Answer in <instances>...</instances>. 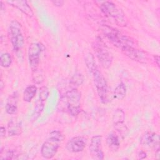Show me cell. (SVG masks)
Returning <instances> with one entry per match:
<instances>
[{
    "instance_id": "cell-1",
    "label": "cell",
    "mask_w": 160,
    "mask_h": 160,
    "mask_svg": "<svg viewBox=\"0 0 160 160\" xmlns=\"http://www.w3.org/2000/svg\"><path fill=\"white\" fill-rule=\"evenodd\" d=\"M100 29L109 42L121 51L134 45V42L131 38L122 34L118 29L114 28L106 24H102Z\"/></svg>"
},
{
    "instance_id": "cell-2",
    "label": "cell",
    "mask_w": 160,
    "mask_h": 160,
    "mask_svg": "<svg viewBox=\"0 0 160 160\" xmlns=\"http://www.w3.org/2000/svg\"><path fill=\"white\" fill-rule=\"evenodd\" d=\"M64 136L59 131H52L41 148V156L45 159H52L57 153Z\"/></svg>"
},
{
    "instance_id": "cell-3",
    "label": "cell",
    "mask_w": 160,
    "mask_h": 160,
    "mask_svg": "<svg viewBox=\"0 0 160 160\" xmlns=\"http://www.w3.org/2000/svg\"><path fill=\"white\" fill-rule=\"evenodd\" d=\"M102 12L107 17L112 19L119 26L125 27L128 24V19L121 8L111 1H104L100 4Z\"/></svg>"
},
{
    "instance_id": "cell-4",
    "label": "cell",
    "mask_w": 160,
    "mask_h": 160,
    "mask_svg": "<svg viewBox=\"0 0 160 160\" xmlns=\"http://www.w3.org/2000/svg\"><path fill=\"white\" fill-rule=\"evenodd\" d=\"M92 48L101 66L104 69L109 68L112 64L113 57L104 41L98 38L92 44Z\"/></svg>"
},
{
    "instance_id": "cell-5",
    "label": "cell",
    "mask_w": 160,
    "mask_h": 160,
    "mask_svg": "<svg viewBox=\"0 0 160 160\" xmlns=\"http://www.w3.org/2000/svg\"><path fill=\"white\" fill-rule=\"evenodd\" d=\"M8 33L13 49L16 52L20 51L24 44V38L21 24L17 20H12L10 22Z\"/></svg>"
},
{
    "instance_id": "cell-6",
    "label": "cell",
    "mask_w": 160,
    "mask_h": 160,
    "mask_svg": "<svg viewBox=\"0 0 160 160\" xmlns=\"http://www.w3.org/2000/svg\"><path fill=\"white\" fill-rule=\"evenodd\" d=\"M94 83L96 86L100 101L103 104L109 102V96L107 81L102 72L97 69L92 73Z\"/></svg>"
},
{
    "instance_id": "cell-7",
    "label": "cell",
    "mask_w": 160,
    "mask_h": 160,
    "mask_svg": "<svg viewBox=\"0 0 160 160\" xmlns=\"http://www.w3.org/2000/svg\"><path fill=\"white\" fill-rule=\"evenodd\" d=\"M81 93L76 88H72L66 93V108L72 116H78L81 111Z\"/></svg>"
},
{
    "instance_id": "cell-8",
    "label": "cell",
    "mask_w": 160,
    "mask_h": 160,
    "mask_svg": "<svg viewBox=\"0 0 160 160\" xmlns=\"http://www.w3.org/2000/svg\"><path fill=\"white\" fill-rule=\"evenodd\" d=\"M42 51V45L39 42H32L29 46L28 59L32 71L38 69Z\"/></svg>"
},
{
    "instance_id": "cell-9",
    "label": "cell",
    "mask_w": 160,
    "mask_h": 160,
    "mask_svg": "<svg viewBox=\"0 0 160 160\" xmlns=\"http://www.w3.org/2000/svg\"><path fill=\"white\" fill-rule=\"evenodd\" d=\"M89 152L94 159L102 160L104 153L102 149V136L96 135L92 137L89 147Z\"/></svg>"
},
{
    "instance_id": "cell-10",
    "label": "cell",
    "mask_w": 160,
    "mask_h": 160,
    "mask_svg": "<svg viewBox=\"0 0 160 160\" xmlns=\"http://www.w3.org/2000/svg\"><path fill=\"white\" fill-rule=\"evenodd\" d=\"M121 51L129 59L140 63L145 64L148 60V56L144 51L136 49L134 46L126 48Z\"/></svg>"
},
{
    "instance_id": "cell-11",
    "label": "cell",
    "mask_w": 160,
    "mask_h": 160,
    "mask_svg": "<svg viewBox=\"0 0 160 160\" xmlns=\"http://www.w3.org/2000/svg\"><path fill=\"white\" fill-rule=\"evenodd\" d=\"M86 145V139L82 136H75L71 138L66 144V149L70 152L76 153L82 151Z\"/></svg>"
},
{
    "instance_id": "cell-12",
    "label": "cell",
    "mask_w": 160,
    "mask_h": 160,
    "mask_svg": "<svg viewBox=\"0 0 160 160\" xmlns=\"http://www.w3.org/2000/svg\"><path fill=\"white\" fill-rule=\"evenodd\" d=\"M140 143L143 146H148L159 151V136L158 134L152 132H146L140 139Z\"/></svg>"
},
{
    "instance_id": "cell-13",
    "label": "cell",
    "mask_w": 160,
    "mask_h": 160,
    "mask_svg": "<svg viewBox=\"0 0 160 160\" xmlns=\"http://www.w3.org/2000/svg\"><path fill=\"white\" fill-rule=\"evenodd\" d=\"M9 5L13 6L14 8L19 9L22 13L26 14V16L31 18L34 16V12L31 8V6L28 4V1L24 0H15V1H8L6 2Z\"/></svg>"
},
{
    "instance_id": "cell-14",
    "label": "cell",
    "mask_w": 160,
    "mask_h": 160,
    "mask_svg": "<svg viewBox=\"0 0 160 160\" xmlns=\"http://www.w3.org/2000/svg\"><path fill=\"white\" fill-rule=\"evenodd\" d=\"M18 94L17 91L12 92L9 95L5 108L6 111L8 114L15 115L18 112Z\"/></svg>"
},
{
    "instance_id": "cell-15",
    "label": "cell",
    "mask_w": 160,
    "mask_h": 160,
    "mask_svg": "<svg viewBox=\"0 0 160 160\" xmlns=\"http://www.w3.org/2000/svg\"><path fill=\"white\" fill-rule=\"evenodd\" d=\"M106 143L109 149L112 151H117L120 147V141L119 138L113 132L108 134L106 138Z\"/></svg>"
},
{
    "instance_id": "cell-16",
    "label": "cell",
    "mask_w": 160,
    "mask_h": 160,
    "mask_svg": "<svg viewBox=\"0 0 160 160\" xmlns=\"http://www.w3.org/2000/svg\"><path fill=\"white\" fill-rule=\"evenodd\" d=\"M22 128L20 122L11 120L8 124V134L9 136H18L21 134Z\"/></svg>"
},
{
    "instance_id": "cell-17",
    "label": "cell",
    "mask_w": 160,
    "mask_h": 160,
    "mask_svg": "<svg viewBox=\"0 0 160 160\" xmlns=\"http://www.w3.org/2000/svg\"><path fill=\"white\" fill-rule=\"evenodd\" d=\"M84 62H85V64L87 67V68L88 69L89 71L90 72V73H92L94 71H96L97 69H98L96 61H95V58L94 55L89 52H88L84 57Z\"/></svg>"
},
{
    "instance_id": "cell-18",
    "label": "cell",
    "mask_w": 160,
    "mask_h": 160,
    "mask_svg": "<svg viewBox=\"0 0 160 160\" xmlns=\"http://www.w3.org/2000/svg\"><path fill=\"white\" fill-rule=\"evenodd\" d=\"M37 92V87L36 85H29L24 89L22 96L23 101L25 102H30L35 96Z\"/></svg>"
},
{
    "instance_id": "cell-19",
    "label": "cell",
    "mask_w": 160,
    "mask_h": 160,
    "mask_svg": "<svg viewBox=\"0 0 160 160\" xmlns=\"http://www.w3.org/2000/svg\"><path fill=\"white\" fill-rule=\"evenodd\" d=\"M126 94V87L123 82L119 83L115 88L113 93V96L118 100L123 99Z\"/></svg>"
},
{
    "instance_id": "cell-20",
    "label": "cell",
    "mask_w": 160,
    "mask_h": 160,
    "mask_svg": "<svg viewBox=\"0 0 160 160\" xmlns=\"http://www.w3.org/2000/svg\"><path fill=\"white\" fill-rule=\"evenodd\" d=\"M35 105L36 106L34 107V109L32 114V117H31V119L33 121H36L40 116L44 108V102L39 99H38V101L36 102Z\"/></svg>"
},
{
    "instance_id": "cell-21",
    "label": "cell",
    "mask_w": 160,
    "mask_h": 160,
    "mask_svg": "<svg viewBox=\"0 0 160 160\" xmlns=\"http://www.w3.org/2000/svg\"><path fill=\"white\" fill-rule=\"evenodd\" d=\"M125 119L124 112L121 109H116L112 116L113 125L118 124L124 122Z\"/></svg>"
},
{
    "instance_id": "cell-22",
    "label": "cell",
    "mask_w": 160,
    "mask_h": 160,
    "mask_svg": "<svg viewBox=\"0 0 160 160\" xmlns=\"http://www.w3.org/2000/svg\"><path fill=\"white\" fill-rule=\"evenodd\" d=\"M84 80V76L80 72H76L71 78L69 83L76 88V87L81 86L83 83Z\"/></svg>"
},
{
    "instance_id": "cell-23",
    "label": "cell",
    "mask_w": 160,
    "mask_h": 160,
    "mask_svg": "<svg viewBox=\"0 0 160 160\" xmlns=\"http://www.w3.org/2000/svg\"><path fill=\"white\" fill-rule=\"evenodd\" d=\"M1 66L3 68H9L12 63V58L10 54L8 52H4L1 54L0 58Z\"/></svg>"
},
{
    "instance_id": "cell-24",
    "label": "cell",
    "mask_w": 160,
    "mask_h": 160,
    "mask_svg": "<svg viewBox=\"0 0 160 160\" xmlns=\"http://www.w3.org/2000/svg\"><path fill=\"white\" fill-rule=\"evenodd\" d=\"M114 128L122 138H125L128 134V129L124 122L114 125Z\"/></svg>"
},
{
    "instance_id": "cell-25",
    "label": "cell",
    "mask_w": 160,
    "mask_h": 160,
    "mask_svg": "<svg viewBox=\"0 0 160 160\" xmlns=\"http://www.w3.org/2000/svg\"><path fill=\"white\" fill-rule=\"evenodd\" d=\"M49 96V89L46 86H42L39 89V99L44 102L46 101Z\"/></svg>"
},
{
    "instance_id": "cell-26",
    "label": "cell",
    "mask_w": 160,
    "mask_h": 160,
    "mask_svg": "<svg viewBox=\"0 0 160 160\" xmlns=\"http://www.w3.org/2000/svg\"><path fill=\"white\" fill-rule=\"evenodd\" d=\"M5 155L1 156V159H17L16 156H18V153L16 151H14V150L12 149H9L6 152Z\"/></svg>"
},
{
    "instance_id": "cell-27",
    "label": "cell",
    "mask_w": 160,
    "mask_h": 160,
    "mask_svg": "<svg viewBox=\"0 0 160 160\" xmlns=\"http://www.w3.org/2000/svg\"><path fill=\"white\" fill-rule=\"evenodd\" d=\"M32 79L36 84H40L43 81V77L40 72L38 71V69L32 71Z\"/></svg>"
},
{
    "instance_id": "cell-28",
    "label": "cell",
    "mask_w": 160,
    "mask_h": 160,
    "mask_svg": "<svg viewBox=\"0 0 160 160\" xmlns=\"http://www.w3.org/2000/svg\"><path fill=\"white\" fill-rule=\"evenodd\" d=\"M52 3L55 6L61 7V6H62L64 4V2L63 1H61V0H56V1H52Z\"/></svg>"
},
{
    "instance_id": "cell-29",
    "label": "cell",
    "mask_w": 160,
    "mask_h": 160,
    "mask_svg": "<svg viewBox=\"0 0 160 160\" xmlns=\"http://www.w3.org/2000/svg\"><path fill=\"white\" fill-rule=\"evenodd\" d=\"M147 156V154L146 153V152H144V151H140L138 154V157L139 159H142L146 158Z\"/></svg>"
},
{
    "instance_id": "cell-30",
    "label": "cell",
    "mask_w": 160,
    "mask_h": 160,
    "mask_svg": "<svg viewBox=\"0 0 160 160\" xmlns=\"http://www.w3.org/2000/svg\"><path fill=\"white\" fill-rule=\"evenodd\" d=\"M0 134H1V137L3 138L5 136V134H6V129L4 126H1L0 128Z\"/></svg>"
},
{
    "instance_id": "cell-31",
    "label": "cell",
    "mask_w": 160,
    "mask_h": 160,
    "mask_svg": "<svg viewBox=\"0 0 160 160\" xmlns=\"http://www.w3.org/2000/svg\"><path fill=\"white\" fill-rule=\"evenodd\" d=\"M154 61H155L156 64L159 68V61H160L159 56L158 55H155V56H154Z\"/></svg>"
},
{
    "instance_id": "cell-32",
    "label": "cell",
    "mask_w": 160,
    "mask_h": 160,
    "mask_svg": "<svg viewBox=\"0 0 160 160\" xmlns=\"http://www.w3.org/2000/svg\"><path fill=\"white\" fill-rule=\"evenodd\" d=\"M3 86H4V84H3V82H2V81L1 80V90L2 89V88H3Z\"/></svg>"
}]
</instances>
